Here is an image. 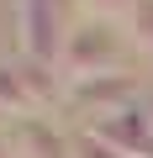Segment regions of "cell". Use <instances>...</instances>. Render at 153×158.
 Wrapping results in <instances>:
<instances>
[{"label":"cell","mask_w":153,"mask_h":158,"mask_svg":"<svg viewBox=\"0 0 153 158\" xmlns=\"http://www.w3.org/2000/svg\"><path fill=\"white\" fill-rule=\"evenodd\" d=\"M100 6H116V0H100Z\"/></svg>","instance_id":"6da1fadb"}]
</instances>
